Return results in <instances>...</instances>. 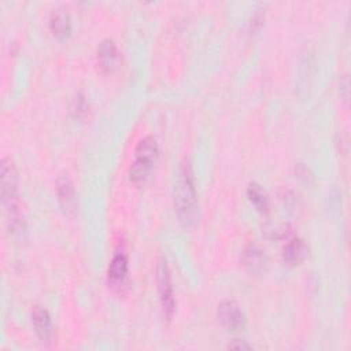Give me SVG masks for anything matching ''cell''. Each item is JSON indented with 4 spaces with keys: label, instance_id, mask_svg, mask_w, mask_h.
Returning <instances> with one entry per match:
<instances>
[{
    "label": "cell",
    "instance_id": "obj_1",
    "mask_svg": "<svg viewBox=\"0 0 351 351\" xmlns=\"http://www.w3.org/2000/svg\"><path fill=\"white\" fill-rule=\"evenodd\" d=\"M173 204L178 222L184 228H192L199 217V204L193 173L188 163L181 165L177 173L173 189Z\"/></svg>",
    "mask_w": 351,
    "mask_h": 351
},
{
    "label": "cell",
    "instance_id": "obj_2",
    "mask_svg": "<svg viewBox=\"0 0 351 351\" xmlns=\"http://www.w3.org/2000/svg\"><path fill=\"white\" fill-rule=\"evenodd\" d=\"M158 154L159 148L154 137L145 136L137 143L134 149V160L129 167V178L132 182L140 184L149 177Z\"/></svg>",
    "mask_w": 351,
    "mask_h": 351
},
{
    "label": "cell",
    "instance_id": "obj_3",
    "mask_svg": "<svg viewBox=\"0 0 351 351\" xmlns=\"http://www.w3.org/2000/svg\"><path fill=\"white\" fill-rule=\"evenodd\" d=\"M156 284H158V292H159V299H160L163 313L167 317V319H170L174 313L176 302H174L170 270L166 263V259L163 258H160L156 263Z\"/></svg>",
    "mask_w": 351,
    "mask_h": 351
},
{
    "label": "cell",
    "instance_id": "obj_4",
    "mask_svg": "<svg viewBox=\"0 0 351 351\" xmlns=\"http://www.w3.org/2000/svg\"><path fill=\"white\" fill-rule=\"evenodd\" d=\"M1 200L4 207L18 200V171L14 162L10 158L1 159Z\"/></svg>",
    "mask_w": 351,
    "mask_h": 351
},
{
    "label": "cell",
    "instance_id": "obj_5",
    "mask_svg": "<svg viewBox=\"0 0 351 351\" xmlns=\"http://www.w3.org/2000/svg\"><path fill=\"white\" fill-rule=\"evenodd\" d=\"M218 319L229 332H240L245 328V315L234 300H223L218 306Z\"/></svg>",
    "mask_w": 351,
    "mask_h": 351
},
{
    "label": "cell",
    "instance_id": "obj_6",
    "mask_svg": "<svg viewBox=\"0 0 351 351\" xmlns=\"http://www.w3.org/2000/svg\"><path fill=\"white\" fill-rule=\"evenodd\" d=\"M56 195L63 213L69 217H74L78 211V199L74 184L64 174L59 176L56 180Z\"/></svg>",
    "mask_w": 351,
    "mask_h": 351
},
{
    "label": "cell",
    "instance_id": "obj_7",
    "mask_svg": "<svg viewBox=\"0 0 351 351\" xmlns=\"http://www.w3.org/2000/svg\"><path fill=\"white\" fill-rule=\"evenodd\" d=\"M307 252L308 248L306 243L296 236H291L282 247V259L288 266H298L306 259Z\"/></svg>",
    "mask_w": 351,
    "mask_h": 351
},
{
    "label": "cell",
    "instance_id": "obj_8",
    "mask_svg": "<svg viewBox=\"0 0 351 351\" xmlns=\"http://www.w3.org/2000/svg\"><path fill=\"white\" fill-rule=\"evenodd\" d=\"M128 276V256L123 251H117L107 270L108 284L114 288L122 287Z\"/></svg>",
    "mask_w": 351,
    "mask_h": 351
},
{
    "label": "cell",
    "instance_id": "obj_9",
    "mask_svg": "<svg viewBox=\"0 0 351 351\" xmlns=\"http://www.w3.org/2000/svg\"><path fill=\"white\" fill-rule=\"evenodd\" d=\"M266 254L255 243H250L243 254V263L245 269L252 274H261L266 267Z\"/></svg>",
    "mask_w": 351,
    "mask_h": 351
},
{
    "label": "cell",
    "instance_id": "obj_10",
    "mask_svg": "<svg viewBox=\"0 0 351 351\" xmlns=\"http://www.w3.org/2000/svg\"><path fill=\"white\" fill-rule=\"evenodd\" d=\"M32 321L37 337L43 343H49L52 337V321L49 313L45 308L36 306L32 311Z\"/></svg>",
    "mask_w": 351,
    "mask_h": 351
},
{
    "label": "cell",
    "instance_id": "obj_11",
    "mask_svg": "<svg viewBox=\"0 0 351 351\" xmlns=\"http://www.w3.org/2000/svg\"><path fill=\"white\" fill-rule=\"evenodd\" d=\"M97 60L103 71L110 73L115 69L118 60V49L111 38H104L97 47Z\"/></svg>",
    "mask_w": 351,
    "mask_h": 351
},
{
    "label": "cell",
    "instance_id": "obj_12",
    "mask_svg": "<svg viewBox=\"0 0 351 351\" xmlns=\"http://www.w3.org/2000/svg\"><path fill=\"white\" fill-rule=\"evenodd\" d=\"M49 29L58 38H66L71 33V18L64 8H55L49 15Z\"/></svg>",
    "mask_w": 351,
    "mask_h": 351
},
{
    "label": "cell",
    "instance_id": "obj_13",
    "mask_svg": "<svg viewBox=\"0 0 351 351\" xmlns=\"http://www.w3.org/2000/svg\"><path fill=\"white\" fill-rule=\"evenodd\" d=\"M247 196H248V200L251 202V204L262 214L267 213V208H269V199H267V195L265 192V189L256 184V182H251L247 188Z\"/></svg>",
    "mask_w": 351,
    "mask_h": 351
},
{
    "label": "cell",
    "instance_id": "obj_14",
    "mask_svg": "<svg viewBox=\"0 0 351 351\" xmlns=\"http://www.w3.org/2000/svg\"><path fill=\"white\" fill-rule=\"evenodd\" d=\"M71 112L75 115V118H84L88 115L89 112V106L85 100L84 96L78 95L74 100H73V104H71Z\"/></svg>",
    "mask_w": 351,
    "mask_h": 351
},
{
    "label": "cell",
    "instance_id": "obj_15",
    "mask_svg": "<svg viewBox=\"0 0 351 351\" xmlns=\"http://www.w3.org/2000/svg\"><path fill=\"white\" fill-rule=\"evenodd\" d=\"M228 348H233V350H250V348H252V346L247 344L245 341H240V340H237V341L229 343Z\"/></svg>",
    "mask_w": 351,
    "mask_h": 351
}]
</instances>
